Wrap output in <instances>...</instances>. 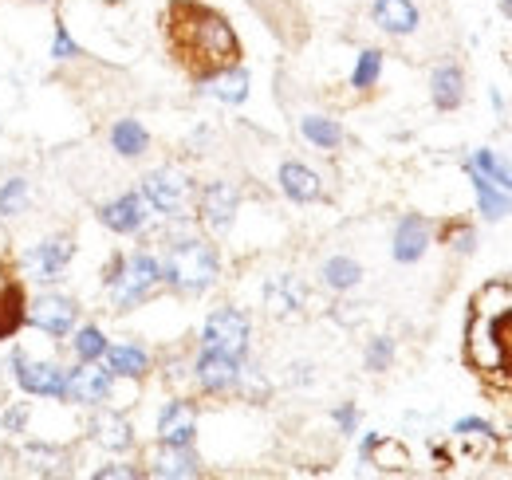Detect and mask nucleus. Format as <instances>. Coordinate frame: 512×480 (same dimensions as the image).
<instances>
[{
	"instance_id": "nucleus-13",
	"label": "nucleus",
	"mask_w": 512,
	"mask_h": 480,
	"mask_svg": "<svg viewBox=\"0 0 512 480\" xmlns=\"http://www.w3.org/2000/svg\"><path fill=\"white\" fill-rule=\"evenodd\" d=\"M241 366H245V359H233V355H221V351H201L193 362V378L205 394H229V390H237Z\"/></svg>"
},
{
	"instance_id": "nucleus-39",
	"label": "nucleus",
	"mask_w": 512,
	"mask_h": 480,
	"mask_svg": "<svg viewBox=\"0 0 512 480\" xmlns=\"http://www.w3.org/2000/svg\"><path fill=\"white\" fill-rule=\"evenodd\" d=\"M123 264H127V256H111V260L103 264V288H115V284H119Z\"/></svg>"
},
{
	"instance_id": "nucleus-27",
	"label": "nucleus",
	"mask_w": 512,
	"mask_h": 480,
	"mask_svg": "<svg viewBox=\"0 0 512 480\" xmlns=\"http://www.w3.org/2000/svg\"><path fill=\"white\" fill-rule=\"evenodd\" d=\"M320 276L331 292H351V288L363 284V268H359V260H351V256H331V260H323Z\"/></svg>"
},
{
	"instance_id": "nucleus-14",
	"label": "nucleus",
	"mask_w": 512,
	"mask_h": 480,
	"mask_svg": "<svg viewBox=\"0 0 512 480\" xmlns=\"http://www.w3.org/2000/svg\"><path fill=\"white\" fill-rule=\"evenodd\" d=\"M193 437H197V410H193V402H186V398L166 402L162 414H158V445L186 449V445H193Z\"/></svg>"
},
{
	"instance_id": "nucleus-40",
	"label": "nucleus",
	"mask_w": 512,
	"mask_h": 480,
	"mask_svg": "<svg viewBox=\"0 0 512 480\" xmlns=\"http://www.w3.org/2000/svg\"><path fill=\"white\" fill-rule=\"evenodd\" d=\"M95 477H99V480H111V477H138V469H130V465H103V469H95Z\"/></svg>"
},
{
	"instance_id": "nucleus-34",
	"label": "nucleus",
	"mask_w": 512,
	"mask_h": 480,
	"mask_svg": "<svg viewBox=\"0 0 512 480\" xmlns=\"http://www.w3.org/2000/svg\"><path fill=\"white\" fill-rule=\"evenodd\" d=\"M390 362H394V339H390V335H379V339H371V347H367V370L383 374Z\"/></svg>"
},
{
	"instance_id": "nucleus-28",
	"label": "nucleus",
	"mask_w": 512,
	"mask_h": 480,
	"mask_svg": "<svg viewBox=\"0 0 512 480\" xmlns=\"http://www.w3.org/2000/svg\"><path fill=\"white\" fill-rule=\"evenodd\" d=\"M107 335L95 327V323H87V327H79V331H71V351H75V359L79 362H99L107 355Z\"/></svg>"
},
{
	"instance_id": "nucleus-18",
	"label": "nucleus",
	"mask_w": 512,
	"mask_h": 480,
	"mask_svg": "<svg viewBox=\"0 0 512 480\" xmlns=\"http://www.w3.org/2000/svg\"><path fill=\"white\" fill-rule=\"evenodd\" d=\"M201 95L217 99V103H229V107H241L249 99V71L237 63V67H225L209 79H201Z\"/></svg>"
},
{
	"instance_id": "nucleus-3",
	"label": "nucleus",
	"mask_w": 512,
	"mask_h": 480,
	"mask_svg": "<svg viewBox=\"0 0 512 480\" xmlns=\"http://www.w3.org/2000/svg\"><path fill=\"white\" fill-rule=\"evenodd\" d=\"M28 323V292L20 280L16 252L8 248V237L0 233V343L16 339V331Z\"/></svg>"
},
{
	"instance_id": "nucleus-16",
	"label": "nucleus",
	"mask_w": 512,
	"mask_h": 480,
	"mask_svg": "<svg viewBox=\"0 0 512 480\" xmlns=\"http://www.w3.org/2000/svg\"><path fill=\"white\" fill-rule=\"evenodd\" d=\"M280 189H284V197L288 201H296V205H312V201H320L323 197V181L316 170H308L304 162H284L280 166Z\"/></svg>"
},
{
	"instance_id": "nucleus-2",
	"label": "nucleus",
	"mask_w": 512,
	"mask_h": 480,
	"mask_svg": "<svg viewBox=\"0 0 512 480\" xmlns=\"http://www.w3.org/2000/svg\"><path fill=\"white\" fill-rule=\"evenodd\" d=\"M221 276V256L209 240L182 237L170 244V256L162 260V284H170L174 292L197 296L205 288H213Z\"/></svg>"
},
{
	"instance_id": "nucleus-5",
	"label": "nucleus",
	"mask_w": 512,
	"mask_h": 480,
	"mask_svg": "<svg viewBox=\"0 0 512 480\" xmlns=\"http://www.w3.org/2000/svg\"><path fill=\"white\" fill-rule=\"evenodd\" d=\"M8 366H12V378H16V386H20L24 394H32V398H48V402H67V366H60V362L28 359L24 347L12 351Z\"/></svg>"
},
{
	"instance_id": "nucleus-25",
	"label": "nucleus",
	"mask_w": 512,
	"mask_h": 480,
	"mask_svg": "<svg viewBox=\"0 0 512 480\" xmlns=\"http://www.w3.org/2000/svg\"><path fill=\"white\" fill-rule=\"evenodd\" d=\"M20 461L32 469V473H40V477H60L67 465V453L60 445H44V441H32V445H24L20 449Z\"/></svg>"
},
{
	"instance_id": "nucleus-36",
	"label": "nucleus",
	"mask_w": 512,
	"mask_h": 480,
	"mask_svg": "<svg viewBox=\"0 0 512 480\" xmlns=\"http://www.w3.org/2000/svg\"><path fill=\"white\" fill-rule=\"evenodd\" d=\"M0 425H4V433H24V425H28V406H24V402H20V406H8Z\"/></svg>"
},
{
	"instance_id": "nucleus-23",
	"label": "nucleus",
	"mask_w": 512,
	"mask_h": 480,
	"mask_svg": "<svg viewBox=\"0 0 512 480\" xmlns=\"http://www.w3.org/2000/svg\"><path fill=\"white\" fill-rule=\"evenodd\" d=\"M107 370L115 374V378H146V370H150V355L142 351V347H134V343H115V347H107Z\"/></svg>"
},
{
	"instance_id": "nucleus-31",
	"label": "nucleus",
	"mask_w": 512,
	"mask_h": 480,
	"mask_svg": "<svg viewBox=\"0 0 512 480\" xmlns=\"http://www.w3.org/2000/svg\"><path fill=\"white\" fill-rule=\"evenodd\" d=\"M28 209V181L8 178L0 185V217H20Z\"/></svg>"
},
{
	"instance_id": "nucleus-37",
	"label": "nucleus",
	"mask_w": 512,
	"mask_h": 480,
	"mask_svg": "<svg viewBox=\"0 0 512 480\" xmlns=\"http://www.w3.org/2000/svg\"><path fill=\"white\" fill-rule=\"evenodd\" d=\"M453 433H461V437H469V433H473V437H493V425L485 418H461L453 425Z\"/></svg>"
},
{
	"instance_id": "nucleus-9",
	"label": "nucleus",
	"mask_w": 512,
	"mask_h": 480,
	"mask_svg": "<svg viewBox=\"0 0 512 480\" xmlns=\"http://www.w3.org/2000/svg\"><path fill=\"white\" fill-rule=\"evenodd\" d=\"M111 394H115V374H111L107 366H99V362H79V366L67 370V402L99 410V406L111 402Z\"/></svg>"
},
{
	"instance_id": "nucleus-33",
	"label": "nucleus",
	"mask_w": 512,
	"mask_h": 480,
	"mask_svg": "<svg viewBox=\"0 0 512 480\" xmlns=\"http://www.w3.org/2000/svg\"><path fill=\"white\" fill-rule=\"evenodd\" d=\"M493 347H497V362H501V370H509L512 374V311L505 319H497L493 323Z\"/></svg>"
},
{
	"instance_id": "nucleus-12",
	"label": "nucleus",
	"mask_w": 512,
	"mask_h": 480,
	"mask_svg": "<svg viewBox=\"0 0 512 480\" xmlns=\"http://www.w3.org/2000/svg\"><path fill=\"white\" fill-rule=\"evenodd\" d=\"M237 205H241V193L229 185V181H209L197 197V213H201V225L213 229V233H225L233 221H237Z\"/></svg>"
},
{
	"instance_id": "nucleus-15",
	"label": "nucleus",
	"mask_w": 512,
	"mask_h": 480,
	"mask_svg": "<svg viewBox=\"0 0 512 480\" xmlns=\"http://www.w3.org/2000/svg\"><path fill=\"white\" fill-rule=\"evenodd\" d=\"M430 248V225L418 217V213H406L398 225H394V240H390V256L398 264H414L422 260Z\"/></svg>"
},
{
	"instance_id": "nucleus-29",
	"label": "nucleus",
	"mask_w": 512,
	"mask_h": 480,
	"mask_svg": "<svg viewBox=\"0 0 512 480\" xmlns=\"http://www.w3.org/2000/svg\"><path fill=\"white\" fill-rule=\"evenodd\" d=\"M300 134H304L312 146H320V150H335V146L343 142V126L335 119H323V115L300 119Z\"/></svg>"
},
{
	"instance_id": "nucleus-32",
	"label": "nucleus",
	"mask_w": 512,
	"mask_h": 480,
	"mask_svg": "<svg viewBox=\"0 0 512 480\" xmlns=\"http://www.w3.org/2000/svg\"><path fill=\"white\" fill-rule=\"evenodd\" d=\"M473 166H477L489 181H497L501 189H509L512 193V166L509 162H501L493 150H477V154H473Z\"/></svg>"
},
{
	"instance_id": "nucleus-38",
	"label": "nucleus",
	"mask_w": 512,
	"mask_h": 480,
	"mask_svg": "<svg viewBox=\"0 0 512 480\" xmlns=\"http://www.w3.org/2000/svg\"><path fill=\"white\" fill-rule=\"evenodd\" d=\"M331 418H335V425H339L343 433H355V429H359V410H355L351 402H343V406H339Z\"/></svg>"
},
{
	"instance_id": "nucleus-35",
	"label": "nucleus",
	"mask_w": 512,
	"mask_h": 480,
	"mask_svg": "<svg viewBox=\"0 0 512 480\" xmlns=\"http://www.w3.org/2000/svg\"><path fill=\"white\" fill-rule=\"evenodd\" d=\"M52 60H75V56H83V48L67 36L64 24H56V36H52V52H48Z\"/></svg>"
},
{
	"instance_id": "nucleus-42",
	"label": "nucleus",
	"mask_w": 512,
	"mask_h": 480,
	"mask_svg": "<svg viewBox=\"0 0 512 480\" xmlns=\"http://www.w3.org/2000/svg\"><path fill=\"white\" fill-rule=\"evenodd\" d=\"M501 12H505V16L512 20V0H501Z\"/></svg>"
},
{
	"instance_id": "nucleus-6",
	"label": "nucleus",
	"mask_w": 512,
	"mask_h": 480,
	"mask_svg": "<svg viewBox=\"0 0 512 480\" xmlns=\"http://www.w3.org/2000/svg\"><path fill=\"white\" fill-rule=\"evenodd\" d=\"M162 284V260L154 256V252H130L127 264H123V276H119V284L111 288L115 292V307L119 311H130V307H138V303L146 300L154 288Z\"/></svg>"
},
{
	"instance_id": "nucleus-30",
	"label": "nucleus",
	"mask_w": 512,
	"mask_h": 480,
	"mask_svg": "<svg viewBox=\"0 0 512 480\" xmlns=\"http://www.w3.org/2000/svg\"><path fill=\"white\" fill-rule=\"evenodd\" d=\"M383 75V52L379 48H363L359 60H355V71H351V87L355 91H371Z\"/></svg>"
},
{
	"instance_id": "nucleus-8",
	"label": "nucleus",
	"mask_w": 512,
	"mask_h": 480,
	"mask_svg": "<svg viewBox=\"0 0 512 480\" xmlns=\"http://www.w3.org/2000/svg\"><path fill=\"white\" fill-rule=\"evenodd\" d=\"M79 323V303L64 296V292H44L36 300H28V323L24 327H36L44 331L48 339H67Z\"/></svg>"
},
{
	"instance_id": "nucleus-11",
	"label": "nucleus",
	"mask_w": 512,
	"mask_h": 480,
	"mask_svg": "<svg viewBox=\"0 0 512 480\" xmlns=\"http://www.w3.org/2000/svg\"><path fill=\"white\" fill-rule=\"evenodd\" d=\"M146 221H150V201L142 197V189H130V193L107 201L99 209V225L111 229V233H119V237H130V233L146 229Z\"/></svg>"
},
{
	"instance_id": "nucleus-19",
	"label": "nucleus",
	"mask_w": 512,
	"mask_h": 480,
	"mask_svg": "<svg viewBox=\"0 0 512 480\" xmlns=\"http://www.w3.org/2000/svg\"><path fill=\"white\" fill-rule=\"evenodd\" d=\"M201 473V461L193 453V445L178 449V445H162L150 461V477H166V480H182V477H197Z\"/></svg>"
},
{
	"instance_id": "nucleus-41",
	"label": "nucleus",
	"mask_w": 512,
	"mask_h": 480,
	"mask_svg": "<svg viewBox=\"0 0 512 480\" xmlns=\"http://www.w3.org/2000/svg\"><path fill=\"white\" fill-rule=\"evenodd\" d=\"M473 229H461V233H457V237H453V248H457V252H473Z\"/></svg>"
},
{
	"instance_id": "nucleus-21",
	"label": "nucleus",
	"mask_w": 512,
	"mask_h": 480,
	"mask_svg": "<svg viewBox=\"0 0 512 480\" xmlns=\"http://www.w3.org/2000/svg\"><path fill=\"white\" fill-rule=\"evenodd\" d=\"M430 99L438 111H457L465 103V75L457 63H446L430 75Z\"/></svg>"
},
{
	"instance_id": "nucleus-17",
	"label": "nucleus",
	"mask_w": 512,
	"mask_h": 480,
	"mask_svg": "<svg viewBox=\"0 0 512 480\" xmlns=\"http://www.w3.org/2000/svg\"><path fill=\"white\" fill-rule=\"evenodd\" d=\"M465 174L473 181V193H477V209H481V217L485 221H501V217H509L512 213V193L509 189H501L497 181H489L473 162H465Z\"/></svg>"
},
{
	"instance_id": "nucleus-4",
	"label": "nucleus",
	"mask_w": 512,
	"mask_h": 480,
	"mask_svg": "<svg viewBox=\"0 0 512 480\" xmlns=\"http://www.w3.org/2000/svg\"><path fill=\"white\" fill-rule=\"evenodd\" d=\"M249 339H253V323L237 307H217L201 327V351H221V355L245 359L249 355Z\"/></svg>"
},
{
	"instance_id": "nucleus-24",
	"label": "nucleus",
	"mask_w": 512,
	"mask_h": 480,
	"mask_svg": "<svg viewBox=\"0 0 512 480\" xmlns=\"http://www.w3.org/2000/svg\"><path fill=\"white\" fill-rule=\"evenodd\" d=\"M111 150L119 154V158H142L146 150H150V134H146V126L134 119H119L111 126Z\"/></svg>"
},
{
	"instance_id": "nucleus-26",
	"label": "nucleus",
	"mask_w": 512,
	"mask_h": 480,
	"mask_svg": "<svg viewBox=\"0 0 512 480\" xmlns=\"http://www.w3.org/2000/svg\"><path fill=\"white\" fill-rule=\"evenodd\" d=\"M264 296H268V307H272L276 315H292V311H300L304 300H308V292H304V284H300L296 276H276Z\"/></svg>"
},
{
	"instance_id": "nucleus-1",
	"label": "nucleus",
	"mask_w": 512,
	"mask_h": 480,
	"mask_svg": "<svg viewBox=\"0 0 512 480\" xmlns=\"http://www.w3.org/2000/svg\"><path fill=\"white\" fill-rule=\"evenodd\" d=\"M166 44L174 63L197 83L241 63V40L233 24L197 0H174L166 8Z\"/></svg>"
},
{
	"instance_id": "nucleus-10",
	"label": "nucleus",
	"mask_w": 512,
	"mask_h": 480,
	"mask_svg": "<svg viewBox=\"0 0 512 480\" xmlns=\"http://www.w3.org/2000/svg\"><path fill=\"white\" fill-rule=\"evenodd\" d=\"M71 256H75V244H71V237L56 233V237L36 240V244L24 252V268H28L36 280H44V284H56V280H64Z\"/></svg>"
},
{
	"instance_id": "nucleus-20",
	"label": "nucleus",
	"mask_w": 512,
	"mask_h": 480,
	"mask_svg": "<svg viewBox=\"0 0 512 480\" xmlns=\"http://www.w3.org/2000/svg\"><path fill=\"white\" fill-rule=\"evenodd\" d=\"M91 437H95L107 453H127V449H134V429H130V421L123 418V414H111V410L95 414Z\"/></svg>"
},
{
	"instance_id": "nucleus-7",
	"label": "nucleus",
	"mask_w": 512,
	"mask_h": 480,
	"mask_svg": "<svg viewBox=\"0 0 512 480\" xmlns=\"http://www.w3.org/2000/svg\"><path fill=\"white\" fill-rule=\"evenodd\" d=\"M142 197L150 201V209L154 213H162V217H170V221H178V217H186L190 213V201H193V181L186 174H178V170H154V174H146L142 178Z\"/></svg>"
},
{
	"instance_id": "nucleus-22",
	"label": "nucleus",
	"mask_w": 512,
	"mask_h": 480,
	"mask_svg": "<svg viewBox=\"0 0 512 480\" xmlns=\"http://www.w3.org/2000/svg\"><path fill=\"white\" fill-rule=\"evenodd\" d=\"M371 16L386 36H410L418 28V8L410 0H375Z\"/></svg>"
}]
</instances>
